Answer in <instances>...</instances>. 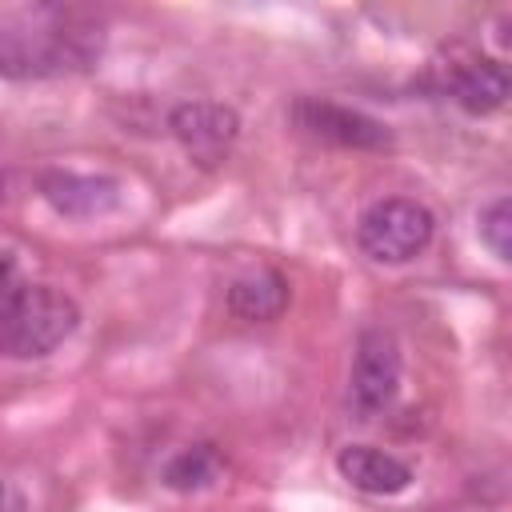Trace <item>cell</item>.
Masks as SVG:
<instances>
[{"label": "cell", "instance_id": "obj_3", "mask_svg": "<svg viewBox=\"0 0 512 512\" xmlns=\"http://www.w3.org/2000/svg\"><path fill=\"white\" fill-rule=\"evenodd\" d=\"M436 236V216L412 196H388L360 212L356 244L376 264H408Z\"/></svg>", "mask_w": 512, "mask_h": 512}, {"label": "cell", "instance_id": "obj_11", "mask_svg": "<svg viewBox=\"0 0 512 512\" xmlns=\"http://www.w3.org/2000/svg\"><path fill=\"white\" fill-rule=\"evenodd\" d=\"M220 468L224 460L212 444H188L164 464V484L176 492H196V488H208L220 476Z\"/></svg>", "mask_w": 512, "mask_h": 512}, {"label": "cell", "instance_id": "obj_4", "mask_svg": "<svg viewBox=\"0 0 512 512\" xmlns=\"http://www.w3.org/2000/svg\"><path fill=\"white\" fill-rule=\"evenodd\" d=\"M428 88L436 96H448L472 116H488L512 96V64L452 44L428 64Z\"/></svg>", "mask_w": 512, "mask_h": 512}, {"label": "cell", "instance_id": "obj_9", "mask_svg": "<svg viewBox=\"0 0 512 512\" xmlns=\"http://www.w3.org/2000/svg\"><path fill=\"white\" fill-rule=\"evenodd\" d=\"M336 472L340 480H348L356 492L368 496H396L412 484V468L376 444H344L336 452Z\"/></svg>", "mask_w": 512, "mask_h": 512}, {"label": "cell", "instance_id": "obj_2", "mask_svg": "<svg viewBox=\"0 0 512 512\" xmlns=\"http://www.w3.org/2000/svg\"><path fill=\"white\" fill-rule=\"evenodd\" d=\"M80 324V304L56 284H24L16 260L4 256L0 284V344L12 360H40L56 352Z\"/></svg>", "mask_w": 512, "mask_h": 512}, {"label": "cell", "instance_id": "obj_6", "mask_svg": "<svg viewBox=\"0 0 512 512\" xmlns=\"http://www.w3.org/2000/svg\"><path fill=\"white\" fill-rule=\"evenodd\" d=\"M400 344L392 332L384 328H364L356 336V352H352V372H348V396L352 408L360 416H376L384 412L396 392H400Z\"/></svg>", "mask_w": 512, "mask_h": 512}, {"label": "cell", "instance_id": "obj_10", "mask_svg": "<svg viewBox=\"0 0 512 512\" xmlns=\"http://www.w3.org/2000/svg\"><path fill=\"white\" fill-rule=\"evenodd\" d=\"M288 308V280L276 268H256L232 280L228 312L244 324H268Z\"/></svg>", "mask_w": 512, "mask_h": 512}, {"label": "cell", "instance_id": "obj_5", "mask_svg": "<svg viewBox=\"0 0 512 512\" xmlns=\"http://www.w3.org/2000/svg\"><path fill=\"white\" fill-rule=\"evenodd\" d=\"M168 132L196 168H220L240 136V116L220 100H184L168 112Z\"/></svg>", "mask_w": 512, "mask_h": 512}, {"label": "cell", "instance_id": "obj_7", "mask_svg": "<svg viewBox=\"0 0 512 512\" xmlns=\"http://www.w3.org/2000/svg\"><path fill=\"white\" fill-rule=\"evenodd\" d=\"M292 124L312 140H324V144H336V148H352V152L392 148V132H388L384 120H376V116H368L360 108L336 104V100H320V96H300L292 104Z\"/></svg>", "mask_w": 512, "mask_h": 512}, {"label": "cell", "instance_id": "obj_12", "mask_svg": "<svg viewBox=\"0 0 512 512\" xmlns=\"http://www.w3.org/2000/svg\"><path fill=\"white\" fill-rule=\"evenodd\" d=\"M480 240L496 260L512 264V196H500L480 212Z\"/></svg>", "mask_w": 512, "mask_h": 512}, {"label": "cell", "instance_id": "obj_1", "mask_svg": "<svg viewBox=\"0 0 512 512\" xmlns=\"http://www.w3.org/2000/svg\"><path fill=\"white\" fill-rule=\"evenodd\" d=\"M104 52V24L80 8L36 4L4 12L0 20V72L8 80H44L84 72Z\"/></svg>", "mask_w": 512, "mask_h": 512}, {"label": "cell", "instance_id": "obj_8", "mask_svg": "<svg viewBox=\"0 0 512 512\" xmlns=\"http://www.w3.org/2000/svg\"><path fill=\"white\" fill-rule=\"evenodd\" d=\"M44 200L68 220H96L120 204V180L112 176H80V172H48L40 180Z\"/></svg>", "mask_w": 512, "mask_h": 512}]
</instances>
